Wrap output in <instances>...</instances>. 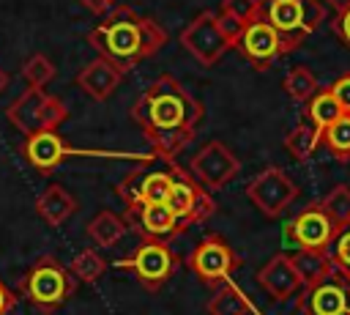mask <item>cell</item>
Listing matches in <instances>:
<instances>
[{"label":"cell","instance_id":"35","mask_svg":"<svg viewBox=\"0 0 350 315\" xmlns=\"http://www.w3.org/2000/svg\"><path fill=\"white\" fill-rule=\"evenodd\" d=\"M331 30H334V36H336L345 47H350V8L336 11V16L331 19Z\"/></svg>","mask_w":350,"mask_h":315},{"label":"cell","instance_id":"5","mask_svg":"<svg viewBox=\"0 0 350 315\" xmlns=\"http://www.w3.org/2000/svg\"><path fill=\"white\" fill-rule=\"evenodd\" d=\"M5 118L16 131L27 137L33 131L57 129L68 118V110L57 96L46 93L44 88H27L5 107Z\"/></svg>","mask_w":350,"mask_h":315},{"label":"cell","instance_id":"23","mask_svg":"<svg viewBox=\"0 0 350 315\" xmlns=\"http://www.w3.org/2000/svg\"><path fill=\"white\" fill-rule=\"evenodd\" d=\"M317 145H320V129L312 126L309 121L295 123V126L287 131V137H284V151H287L295 162L312 159V153L317 151Z\"/></svg>","mask_w":350,"mask_h":315},{"label":"cell","instance_id":"20","mask_svg":"<svg viewBox=\"0 0 350 315\" xmlns=\"http://www.w3.org/2000/svg\"><path fill=\"white\" fill-rule=\"evenodd\" d=\"M129 216H137L142 233L153 236V238H172V236L183 233L180 222L175 219V214L170 211L167 203H145V205L129 211Z\"/></svg>","mask_w":350,"mask_h":315},{"label":"cell","instance_id":"11","mask_svg":"<svg viewBox=\"0 0 350 315\" xmlns=\"http://www.w3.org/2000/svg\"><path fill=\"white\" fill-rule=\"evenodd\" d=\"M189 268L191 274H197L205 285H219L227 282L232 277V271L241 268V257L238 252L216 233L205 236L191 252H189Z\"/></svg>","mask_w":350,"mask_h":315},{"label":"cell","instance_id":"26","mask_svg":"<svg viewBox=\"0 0 350 315\" xmlns=\"http://www.w3.org/2000/svg\"><path fill=\"white\" fill-rule=\"evenodd\" d=\"M320 142L331 151L336 162H350V115H339L331 126L320 131Z\"/></svg>","mask_w":350,"mask_h":315},{"label":"cell","instance_id":"27","mask_svg":"<svg viewBox=\"0 0 350 315\" xmlns=\"http://www.w3.org/2000/svg\"><path fill=\"white\" fill-rule=\"evenodd\" d=\"M282 88L287 90V96L293 101H309L320 88H317V77L306 68V66H293L284 79H282Z\"/></svg>","mask_w":350,"mask_h":315},{"label":"cell","instance_id":"33","mask_svg":"<svg viewBox=\"0 0 350 315\" xmlns=\"http://www.w3.org/2000/svg\"><path fill=\"white\" fill-rule=\"evenodd\" d=\"M328 90H331V93H334V99L339 101L342 112H347V115H350V74H342L339 79H334V82L328 85Z\"/></svg>","mask_w":350,"mask_h":315},{"label":"cell","instance_id":"12","mask_svg":"<svg viewBox=\"0 0 350 315\" xmlns=\"http://www.w3.org/2000/svg\"><path fill=\"white\" fill-rule=\"evenodd\" d=\"M180 44L183 49L200 63V66H216L230 47L227 36L221 33L216 14L213 11H200L180 33Z\"/></svg>","mask_w":350,"mask_h":315},{"label":"cell","instance_id":"17","mask_svg":"<svg viewBox=\"0 0 350 315\" xmlns=\"http://www.w3.org/2000/svg\"><path fill=\"white\" fill-rule=\"evenodd\" d=\"M257 282L276 301H287L304 290V282L293 266V257L284 252H276L273 257H268V263L257 271Z\"/></svg>","mask_w":350,"mask_h":315},{"label":"cell","instance_id":"36","mask_svg":"<svg viewBox=\"0 0 350 315\" xmlns=\"http://www.w3.org/2000/svg\"><path fill=\"white\" fill-rule=\"evenodd\" d=\"M14 307H16V296L0 282V315H8Z\"/></svg>","mask_w":350,"mask_h":315},{"label":"cell","instance_id":"22","mask_svg":"<svg viewBox=\"0 0 350 315\" xmlns=\"http://www.w3.org/2000/svg\"><path fill=\"white\" fill-rule=\"evenodd\" d=\"M254 307L249 301V296L235 285V282H224L208 301V315H249Z\"/></svg>","mask_w":350,"mask_h":315},{"label":"cell","instance_id":"21","mask_svg":"<svg viewBox=\"0 0 350 315\" xmlns=\"http://www.w3.org/2000/svg\"><path fill=\"white\" fill-rule=\"evenodd\" d=\"M129 230V222L123 216H118L115 211H98L90 222H88V238L101 247V249H109L115 247Z\"/></svg>","mask_w":350,"mask_h":315},{"label":"cell","instance_id":"39","mask_svg":"<svg viewBox=\"0 0 350 315\" xmlns=\"http://www.w3.org/2000/svg\"><path fill=\"white\" fill-rule=\"evenodd\" d=\"M5 85H8V74H5L3 68H0V93L5 90Z\"/></svg>","mask_w":350,"mask_h":315},{"label":"cell","instance_id":"38","mask_svg":"<svg viewBox=\"0 0 350 315\" xmlns=\"http://www.w3.org/2000/svg\"><path fill=\"white\" fill-rule=\"evenodd\" d=\"M325 5H331L334 11H345V8H350V0H323Z\"/></svg>","mask_w":350,"mask_h":315},{"label":"cell","instance_id":"4","mask_svg":"<svg viewBox=\"0 0 350 315\" xmlns=\"http://www.w3.org/2000/svg\"><path fill=\"white\" fill-rule=\"evenodd\" d=\"M262 16L282 36L284 52L298 49L325 19L323 0H262Z\"/></svg>","mask_w":350,"mask_h":315},{"label":"cell","instance_id":"8","mask_svg":"<svg viewBox=\"0 0 350 315\" xmlns=\"http://www.w3.org/2000/svg\"><path fill=\"white\" fill-rule=\"evenodd\" d=\"M118 268H126L131 271L148 290H159L178 268V257L175 252L170 249L167 238H153V236H145V241L123 260L115 263Z\"/></svg>","mask_w":350,"mask_h":315},{"label":"cell","instance_id":"30","mask_svg":"<svg viewBox=\"0 0 350 315\" xmlns=\"http://www.w3.org/2000/svg\"><path fill=\"white\" fill-rule=\"evenodd\" d=\"M328 257H331V266L350 279V222L339 225L331 247H328Z\"/></svg>","mask_w":350,"mask_h":315},{"label":"cell","instance_id":"2","mask_svg":"<svg viewBox=\"0 0 350 315\" xmlns=\"http://www.w3.org/2000/svg\"><path fill=\"white\" fill-rule=\"evenodd\" d=\"M88 41L101 58L126 74L167 44V30L156 19L142 16L129 5H118L109 8L104 19L88 33Z\"/></svg>","mask_w":350,"mask_h":315},{"label":"cell","instance_id":"9","mask_svg":"<svg viewBox=\"0 0 350 315\" xmlns=\"http://www.w3.org/2000/svg\"><path fill=\"white\" fill-rule=\"evenodd\" d=\"M246 197L262 216L276 219L298 197V186L282 167H265L246 184Z\"/></svg>","mask_w":350,"mask_h":315},{"label":"cell","instance_id":"31","mask_svg":"<svg viewBox=\"0 0 350 315\" xmlns=\"http://www.w3.org/2000/svg\"><path fill=\"white\" fill-rule=\"evenodd\" d=\"M320 203H323V208L331 214V219H334L336 225L350 222V186H347V184L334 186Z\"/></svg>","mask_w":350,"mask_h":315},{"label":"cell","instance_id":"7","mask_svg":"<svg viewBox=\"0 0 350 315\" xmlns=\"http://www.w3.org/2000/svg\"><path fill=\"white\" fill-rule=\"evenodd\" d=\"M170 173H172V189L167 197L170 211L175 214V219L180 222V227H191V225H202L216 214V200L211 197V192L183 167H178L175 162H167Z\"/></svg>","mask_w":350,"mask_h":315},{"label":"cell","instance_id":"14","mask_svg":"<svg viewBox=\"0 0 350 315\" xmlns=\"http://www.w3.org/2000/svg\"><path fill=\"white\" fill-rule=\"evenodd\" d=\"M298 307L304 315H350V279L334 268L301 290Z\"/></svg>","mask_w":350,"mask_h":315},{"label":"cell","instance_id":"37","mask_svg":"<svg viewBox=\"0 0 350 315\" xmlns=\"http://www.w3.org/2000/svg\"><path fill=\"white\" fill-rule=\"evenodd\" d=\"M79 3H82L88 11H93V14H98V16H101V14H107L118 0H79Z\"/></svg>","mask_w":350,"mask_h":315},{"label":"cell","instance_id":"1","mask_svg":"<svg viewBox=\"0 0 350 315\" xmlns=\"http://www.w3.org/2000/svg\"><path fill=\"white\" fill-rule=\"evenodd\" d=\"M202 118V104L172 74H159L131 107V121L142 129L156 159L164 162H175L197 137Z\"/></svg>","mask_w":350,"mask_h":315},{"label":"cell","instance_id":"16","mask_svg":"<svg viewBox=\"0 0 350 315\" xmlns=\"http://www.w3.org/2000/svg\"><path fill=\"white\" fill-rule=\"evenodd\" d=\"M172 189V173H156V170H131L118 186V197L126 203V211H134L145 203H167Z\"/></svg>","mask_w":350,"mask_h":315},{"label":"cell","instance_id":"29","mask_svg":"<svg viewBox=\"0 0 350 315\" xmlns=\"http://www.w3.org/2000/svg\"><path fill=\"white\" fill-rule=\"evenodd\" d=\"M55 74H57L55 63L46 55H41V52L38 55H30L25 60V66H22V77H25L27 88H44V85H49L55 79Z\"/></svg>","mask_w":350,"mask_h":315},{"label":"cell","instance_id":"25","mask_svg":"<svg viewBox=\"0 0 350 315\" xmlns=\"http://www.w3.org/2000/svg\"><path fill=\"white\" fill-rule=\"evenodd\" d=\"M339 115H345V112H342L339 101L334 99V93H331L328 88L317 90V93L306 101V121H309L312 126H317L320 131H323L325 126H331Z\"/></svg>","mask_w":350,"mask_h":315},{"label":"cell","instance_id":"19","mask_svg":"<svg viewBox=\"0 0 350 315\" xmlns=\"http://www.w3.org/2000/svg\"><path fill=\"white\" fill-rule=\"evenodd\" d=\"M77 208H79L77 197H74L66 186H60V184H49V186L36 197V214H38L49 227L66 225V222L77 214Z\"/></svg>","mask_w":350,"mask_h":315},{"label":"cell","instance_id":"6","mask_svg":"<svg viewBox=\"0 0 350 315\" xmlns=\"http://www.w3.org/2000/svg\"><path fill=\"white\" fill-rule=\"evenodd\" d=\"M22 156L38 170V173H49V170H55L63 159H68V156H101V159H134V162H153L156 159V153L150 151V153H145V156H139V153H112V151H85V148H71V145H66L63 140H60V134L55 131V129H46V131H33V134H27L25 137V145H22Z\"/></svg>","mask_w":350,"mask_h":315},{"label":"cell","instance_id":"34","mask_svg":"<svg viewBox=\"0 0 350 315\" xmlns=\"http://www.w3.org/2000/svg\"><path fill=\"white\" fill-rule=\"evenodd\" d=\"M216 22H219V27H221V33L227 36V41H230V47H235V41H238V36H241V30H243V22L241 19H235V16H230V14H216Z\"/></svg>","mask_w":350,"mask_h":315},{"label":"cell","instance_id":"24","mask_svg":"<svg viewBox=\"0 0 350 315\" xmlns=\"http://www.w3.org/2000/svg\"><path fill=\"white\" fill-rule=\"evenodd\" d=\"M290 257H293V266H295V271H298V277H301L304 288H306V285H312V282H317V279H323L325 274H331V271H334L328 252H309V249H298V252H295V255H290Z\"/></svg>","mask_w":350,"mask_h":315},{"label":"cell","instance_id":"10","mask_svg":"<svg viewBox=\"0 0 350 315\" xmlns=\"http://www.w3.org/2000/svg\"><path fill=\"white\" fill-rule=\"evenodd\" d=\"M339 225L331 219V214L323 208V203H309L306 208H301L287 225H284V238L298 247V249H309V252H328L334 236H336Z\"/></svg>","mask_w":350,"mask_h":315},{"label":"cell","instance_id":"3","mask_svg":"<svg viewBox=\"0 0 350 315\" xmlns=\"http://www.w3.org/2000/svg\"><path fill=\"white\" fill-rule=\"evenodd\" d=\"M74 290H77V277L52 255L38 257L22 279V293L44 315H52L55 310H60L74 296Z\"/></svg>","mask_w":350,"mask_h":315},{"label":"cell","instance_id":"32","mask_svg":"<svg viewBox=\"0 0 350 315\" xmlns=\"http://www.w3.org/2000/svg\"><path fill=\"white\" fill-rule=\"evenodd\" d=\"M221 14H230L246 25L262 14V0H221Z\"/></svg>","mask_w":350,"mask_h":315},{"label":"cell","instance_id":"28","mask_svg":"<svg viewBox=\"0 0 350 315\" xmlns=\"http://www.w3.org/2000/svg\"><path fill=\"white\" fill-rule=\"evenodd\" d=\"M71 274L79 279V282H96L104 271H107V260L96 252V249H82L71 257Z\"/></svg>","mask_w":350,"mask_h":315},{"label":"cell","instance_id":"13","mask_svg":"<svg viewBox=\"0 0 350 315\" xmlns=\"http://www.w3.org/2000/svg\"><path fill=\"white\" fill-rule=\"evenodd\" d=\"M232 49H238L243 55V60L252 63V68H257V71L271 68L276 58L287 55L284 44H282V36L273 30V25L262 14L243 25V30H241V36H238Z\"/></svg>","mask_w":350,"mask_h":315},{"label":"cell","instance_id":"18","mask_svg":"<svg viewBox=\"0 0 350 315\" xmlns=\"http://www.w3.org/2000/svg\"><path fill=\"white\" fill-rule=\"evenodd\" d=\"M120 79H123V71H120L115 63H109L107 58L98 55L96 60H90L88 66L79 68V74H77V88H79L82 93H88L90 99L104 101V99H109V96L118 90Z\"/></svg>","mask_w":350,"mask_h":315},{"label":"cell","instance_id":"15","mask_svg":"<svg viewBox=\"0 0 350 315\" xmlns=\"http://www.w3.org/2000/svg\"><path fill=\"white\" fill-rule=\"evenodd\" d=\"M189 173L205 189H221L241 173V162L224 142L211 140V142L197 148V153L189 162Z\"/></svg>","mask_w":350,"mask_h":315}]
</instances>
